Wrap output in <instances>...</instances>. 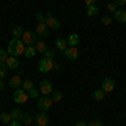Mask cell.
I'll list each match as a JSON object with an SVG mask.
<instances>
[{
    "mask_svg": "<svg viewBox=\"0 0 126 126\" xmlns=\"http://www.w3.org/2000/svg\"><path fill=\"white\" fill-rule=\"evenodd\" d=\"M44 24L47 25V29H54V30H57L59 27H61V22H59L50 12H47L46 14V20H44Z\"/></svg>",
    "mask_w": 126,
    "mask_h": 126,
    "instance_id": "5b68a950",
    "label": "cell"
},
{
    "mask_svg": "<svg viewBox=\"0 0 126 126\" xmlns=\"http://www.w3.org/2000/svg\"><path fill=\"white\" fill-rule=\"evenodd\" d=\"M52 104H54V101H52L50 96H42V97L37 99V108H39V111H47Z\"/></svg>",
    "mask_w": 126,
    "mask_h": 126,
    "instance_id": "277c9868",
    "label": "cell"
},
{
    "mask_svg": "<svg viewBox=\"0 0 126 126\" xmlns=\"http://www.w3.org/2000/svg\"><path fill=\"white\" fill-rule=\"evenodd\" d=\"M22 34H24V29H22L20 25H15V27L12 29V37H14V39H20Z\"/></svg>",
    "mask_w": 126,
    "mask_h": 126,
    "instance_id": "7402d4cb",
    "label": "cell"
},
{
    "mask_svg": "<svg viewBox=\"0 0 126 126\" xmlns=\"http://www.w3.org/2000/svg\"><path fill=\"white\" fill-rule=\"evenodd\" d=\"M32 121H34V116H30L29 113H24L22 118H20V123L25 125V126H30V125H32Z\"/></svg>",
    "mask_w": 126,
    "mask_h": 126,
    "instance_id": "d6986e66",
    "label": "cell"
},
{
    "mask_svg": "<svg viewBox=\"0 0 126 126\" xmlns=\"http://www.w3.org/2000/svg\"><path fill=\"white\" fill-rule=\"evenodd\" d=\"M0 121H2V123H5V125H9L10 121H12L10 113H2V114H0Z\"/></svg>",
    "mask_w": 126,
    "mask_h": 126,
    "instance_id": "d4e9b609",
    "label": "cell"
},
{
    "mask_svg": "<svg viewBox=\"0 0 126 126\" xmlns=\"http://www.w3.org/2000/svg\"><path fill=\"white\" fill-rule=\"evenodd\" d=\"M64 56H66L69 61H76V59L79 57V50H78V47H67L66 50H64Z\"/></svg>",
    "mask_w": 126,
    "mask_h": 126,
    "instance_id": "30bf717a",
    "label": "cell"
},
{
    "mask_svg": "<svg viewBox=\"0 0 126 126\" xmlns=\"http://www.w3.org/2000/svg\"><path fill=\"white\" fill-rule=\"evenodd\" d=\"M101 22H103V25H111L113 19H111L109 15H103V17H101Z\"/></svg>",
    "mask_w": 126,
    "mask_h": 126,
    "instance_id": "f546056e",
    "label": "cell"
},
{
    "mask_svg": "<svg viewBox=\"0 0 126 126\" xmlns=\"http://www.w3.org/2000/svg\"><path fill=\"white\" fill-rule=\"evenodd\" d=\"M24 50H25V44L20 39H12L9 42V47H7L9 56H15V57H17L20 54H24Z\"/></svg>",
    "mask_w": 126,
    "mask_h": 126,
    "instance_id": "6da1fadb",
    "label": "cell"
},
{
    "mask_svg": "<svg viewBox=\"0 0 126 126\" xmlns=\"http://www.w3.org/2000/svg\"><path fill=\"white\" fill-rule=\"evenodd\" d=\"M114 81L111 78H106V79H103V82H101V89L104 91V93H113L114 91Z\"/></svg>",
    "mask_w": 126,
    "mask_h": 126,
    "instance_id": "9c48e42d",
    "label": "cell"
},
{
    "mask_svg": "<svg viewBox=\"0 0 126 126\" xmlns=\"http://www.w3.org/2000/svg\"><path fill=\"white\" fill-rule=\"evenodd\" d=\"M87 126H103V123H101L99 119H91V121L87 123Z\"/></svg>",
    "mask_w": 126,
    "mask_h": 126,
    "instance_id": "836d02e7",
    "label": "cell"
},
{
    "mask_svg": "<svg viewBox=\"0 0 126 126\" xmlns=\"http://www.w3.org/2000/svg\"><path fill=\"white\" fill-rule=\"evenodd\" d=\"M113 3H114L116 7H121V5H125V3H126V0H114Z\"/></svg>",
    "mask_w": 126,
    "mask_h": 126,
    "instance_id": "e575fe53",
    "label": "cell"
},
{
    "mask_svg": "<svg viewBox=\"0 0 126 126\" xmlns=\"http://www.w3.org/2000/svg\"><path fill=\"white\" fill-rule=\"evenodd\" d=\"M44 57L46 59H52V61H54V57H56V50H46V52H44Z\"/></svg>",
    "mask_w": 126,
    "mask_h": 126,
    "instance_id": "f1b7e54d",
    "label": "cell"
},
{
    "mask_svg": "<svg viewBox=\"0 0 126 126\" xmlns=\"http://www.w3.org/2000/svg\"><path fill=\"white\" fill-rule=\"evenodd\" d=\"M9 86L12 87V89H19V87L22 86V78H20V76H14V78H10Z\"/></svg>",
    "mask_w": 126,
    "mask_h": 126,
    "instance_id": "5bb4252c",
    "label": "cell"
},
{
    "mask_svg": "<svg viewBox=\"0 0 126 126\" xmlns=\"http://www.w3.org/2000/svg\"><path fill=\"white\" fill-rule=\"evenodd\" d=\"M27 99H29V94H27V91H24V89H14V103H17V104H24V103H27Z\"/></svg>",
    "mask_w": 126,
    "mask_h": 126,
    "instance_id": "3957f363",
    "label": "cell"
},
{
    "mask_svg": "<svg viewBox=\"0 0 126 126\" xmlns=\"http://www.w3.org/2000/svg\"><path fill=\"white\" fill-rule=\"evenodd\" d=\"M5 67L7 69H17L19 67V61H17V57L15 56H9V59H7V62H5Z\"/></svg>",
    "mask_w": 126,
    "mask_h": 126,
    "instance_id": "4fadbf2b",
    "label": "cell"
},
{
    "mask_svg": "<svg viewBox=\"0 0 126 126\" xmlns=\"http://www.w3.org/2000/svg\"><path fill=\"white\" fill-rule=\"evenodd\" d=\"M79 40H81V37H79V34H76V32H72L71 35L67 37V46L69 47H78Z\"/></svg>",
    "mask_w": 126,
    "mask_h": 126,
    "instance_id": "7c38bea8",
    "label": "cell"
},
{
    "mask_svg": "<svg viewBox=\"0 0 126 126\" xmlns=\"http://www.w3.org/2000/svg\"><path fill=\"white\" fill-rule=\"evenodd\" d=\"M37 54V50H35V47L34 46H25V50H24V56L27 59H32L34 56Z\"/></svg>",
    "mask_w": 126,
    "mask_h": 126,
    "instance_id": "e0dca14e",
    "label": "cell"
},
{
    "mask_svg": "<svg viewBox=\"0 0 126 126\" xmlns=\"http://www.w3.org/2000/svg\"><path fill=\"white\" fill-rule=\"evenodd\" d=\"M50 97H52L54 103H59V101H62V93H61V91H52Z\"/></svg>",
    "mask_w": 126,
    "mask_h": 126,
    "instance_id": "cb8c5ba5",
    "label": "cell"
},
{
    "mask_svg": "<svg viewBox=\"0 0 126 126\" xmlns=\"http://www.w3.org/2000/svg\"><path fill=\"white\" fill-rule=\"evenodd\" d=\"M84 3H86V7H87V5H94L96 0H84Z\"/></svg>",
    "mask_w": 126,
    "mask_h": 126,
    "instance_id": "8d00e7d4",
    "label": "cell"
},
{
    "mask_svg": "<svg viewBox=\"0 0 126 126\" xmlns=\"http://www.w3.org/2000/svg\"><path fill=\"white\" fill-rule=\"evenodd\" d=\"M35 19H37V22H39V24H44V20H46V14L37 12V14H35Z\"/></svg>",
    "mask_w": 126,
    "mask_h": 126,
    "instance_id": "4dcf8cb0",
    "label": "cell"
},
{
    "mask_svg": "<svg viewBox=\"0 0 126 126\" xmlns=\"http://www.w3.org/2000/svg\"><path fill=\"white\" fill-rule=\"evenodd\" d=\"M30 126H32V125H30Z\"/></svg>",
    "mask_w": 126,
    "mask_h": 126,
    "instance_id": "ab89813d",
    "label": "cell"
},
{
    "mask_svg": "<svg viewBox=\"0 0 126 126\" xmlns=\"http://www.w3.org/2000/svg\"><path fill=\"white\" fill-rule=\"evenodd\" d=\"M32 87H34V82H32V81H29V79H27V81H22V89H24V91H30Z\"/></svg>",
    "mask_w": 126,
    "mask_h": 126,
    "instance_id": "484cf974",
    "label": "cell"
},
{
    "mask_svg": "<svg viewBox=\"0 0 126 126\" xmlns=\"http://www.w3.org/2000/svg\"><path fill=\"white\" fill-rule=\"evenodd\" d=\"M104 96H106V93H104L103 89H96V91L93 93V99H94V101H103Z\"/></svg>",
    "mask_w": 126,
    "mask_h": 126,
    "instance_id": "44dd1931",
    "label": "cell"
},
{
    "mask_svg": "<svg viewBox=\"0 0 126 126\" xmlns=\"http://www.w3.org/2000/svg\"><path fill=\"white\" fill-rule=\"evenodd\" d=\"M97 14H99V10H97L96 3H94V5H87V9H86V15L87 17H96Z\"/></svg>",
    "mask_w": 126,
    "mask_h": 126,
    "instance_id": "ac0fdd59",
    "label": "cell"
},
{
    "mask_svg": "<svg viewBox=\"0 0 126 126\" xmlns=\"http://www.w3.org/2000/svg\"><path fill=\"white\" fill-rule=\"evenodd\" d=\"M106 10H108V12H113V14H114V12L118 10V7L113 3V2H111V3H106Z\"/></svg>",
    "mask_w": 126,
    "mask_h": 126,
    "instance_id": "1f68e13d",
    "label": "cell"
},
{
    "mask_svg": "<svg viewBox=\"0 0 126 126\" xmlns=\"http://www.w3.org/2000/svg\"><path fill=\"white\" fill-rule=\"evenodd\" d=\"M7 59H9V52L0 49V64H5V62H7Z\"/></svg>",
    "mask_w": 126,
    "mask_h": 126,
    "instance_id": "83f0119b",
    "label": "cell"
},
{
    "mask_svg": "<svg viewBox=\"0 0 126 126\" xmlns=\"http://www.w3.org/2000/svg\"><path fill=\"white\" fill-rule=\"evenodd\" d=\"M56 47H57V50H62V52H64V50L69 47L67 40H66V39H57V40H56Z\"/></svg>",
    "mask_w": 126,
    "mask_h": 126,
    "instance_id": "ffe728a7",
    "label": "cell"
},
{
    "mask_svg": "<svg viewBox=\"0 0 126 126\" xmlns=\"http://www.w3.org/2000/svg\"><path fill=\"white\" fill-rule=\"evenodd\" d=\"M22 114H24V113H22L20 109H12V111H10V118H12V119H15V121H20Z\"/></svg>",
    "mask_w": 126,
    "mask_h": 126,
    "instance_id": "603a6c76",
    "label": "cell"
},
{
    "mask_svg": "<svg viewBox=\"0 0 126 126\" xmlns=\"http://www.w3.org/2000/svg\"><path fill=\"white\" fill-rule=\"evenodd\" d=\"M47 34H49L47 25H46V24H39V22H37V25H35V35H37V37H46Z\"/></svg>",
    "mask_w": 126,
    "mask_h": 126,
    "instance_id": "8fae6325",
    "label": "cell"
},
{
    "mask_svg": "<svg viewBox=\"0 0 126 126\" xmlns=\"http://www.w3.org/2000/svg\"><path fill=\"white\" fill-rule=\"evenodd\" d=\"M9 126H24V125H22L20 121H15V119H12V121L9 123Z\"/></svg>",
    "mask_w": 126,
    "mask_h": 126,
    "instance_id": "d590c367",
    "label": "cell"
},
{
    "mask_svg": "<svg viewBox=\"0 0 126 126\" xmlns=\"http://www.w3.org/2000/svg\"><path fill=\"white\" fill-rule=\"evenodd\" d=\"M27 94H29V99H30V97H32V99H37V97H39V89L32 87L30 91H27Z\"/></svg>",
    "mask_w": 126,
    "mask_h": 126,
    "instance_id": "4316f807",
    "label": "cell"
},
{
    "mask_svg": "<svg viewBox=\"0 0 126 126\" xmlns=\"http://www.w3.org/2000/svg\"><path fill=\"white\" fill-rule=\"evenodd\" d=\"M3 87H5V82H3V79H0V93L3 91Z\"/></svg>",
    "mask_w": 126,
    "mask_h": 126,
    "instance_id": "f35d334b",
    "label": "cell"
},
{
    "mask_svg": "<svg viewBox=\"0 0 126 126\" xmlns=\"http://www.w3.org/2000/svg\"><path fill=\"white\" fill-rule=\"evenodd\" d=\"M114 20L119 22V24H125V22H126V10L118 9L116 12H114Z\"/></svg>",
    "mask_w": 126,
    "mask_h": 126,
    "instance_id": "9a60e30c",
    "label": "cell"
},
{
    "mask_svg": "<svg viewBox=\"0 0 126 126\" xmlns=\"http://www.w3.org/2000/svg\"><path fill=\"white\" fill-rule=\"evenodd\" d=\"M74 126H87V123H86V121H82V119H81V121H78V123H76Z\"/></svg>",
    "mask_w": 126,
    "mask_h": 126,
    "instance_id": "74e56055",
    "label": "cell"
},
{
    "mask_svg": "<svg viewBox=\"0 0 126 126\" xmlns=\"http://www.w3.org/2000/svg\"><path fill=\"white\" fill-rule=\"evenodd\" d=\"M39 91H40V94H42V96H50V94H52V91H54V86H52V82H50V81H42V82H40Z\"/></svg>",
    "mask_w": 126,
    "mask_h": 126,
    "instance_id": "ba28073f",
    "label": "cell"
},
{
    "mask_svg": "<svg viewBox=\"0 0 126 126\" xmlns=\"http://www.w3.org/2000/svg\"><path fill=\"white\" fill-rule=\"evenodd\" d=\"M34 47H35V50L37 52H40V54H44L46 50H47V46H46V42L44 40H35V44H34Z\"/></svg>",
    "mask_w": 126,
    "mask_h": 126,
    "instance_id": "2e32d148",
    "label": "cell"
},
{
    "mask_svg": "<svg viewBox=\"0 0 126 126\" xmlns=\"http://www.w3.org/2000/svg\"><path fill=\"white\" fill-rule=\"evenodd\" d=\"M54 69V61L52 59H46L42 57L37 62V71H40V72H50Z\"/></svg>",
    "mask_w": 126,
    "mask_h": 126,
    "instance_id": "7a4b0ae2",
    "label": "cell"
},
{
    "mask_svg": "<svg viewBox=\"0 0 126 126\" xmlns=\"http://www.w3.org/2000/svg\"><path fill=\"white\" fill-rule=\"evenodd\" d=\"M5 74H7V67H5V64H0V79L5 78Z\"/></svg>",
    "mask_w": 126,
    "mask_h": 126,
    "instance_id": "d6a6232c",
    "label": "cell"
},
{
    "mask_svg": "<svg viewBox=\"0 0 126 126\" xmlns=\"http://www.w3.org/2000/svg\"><path fill=\"white\" fill-rule=\"evenodd\" d=\"M34 121H35V126H47L49 125V114L46 111H39L34 116Z\"/></svg>",
    "mask_w": 126,
    "mask_h": 126,
    "instance_id": "52a82bcc",
    "label": "cell"
},
{
    "mask_svg": "<svg viewBox=\"0 0 126 126\" xmlns=\"http://www.w3.org/2000/svg\"><path fill=\"white\" fill-rule=\"evenodd\" d=\"M20 40L25 44V46H34L35 44V40H37V35H35V32H29V30H24V34H22V37Z\"/></svg>",
    "mask_w": 126,
    "mask_h": 126,
    "instance_id": "8992f818",
    "label": "cell"
}]
</instances>
